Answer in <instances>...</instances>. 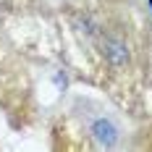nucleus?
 <instances>
[{
    "label": "nucleus",
    "instance_id": "1",
    "mask_svg": "<svg viewBox=\"0 0 152 152\" xmlns=\"http://www.w3.org/2000/svg\"><path fill=\"white\" fill-rule=\"evenodd\" d=\"M89 137L97 139V147H113L115 139H118V129H115V123L107 121V118H97L89 126Z\"/></svg>",
    "mask_w": 152,
    "mask_h": 152
}]
</instances>
